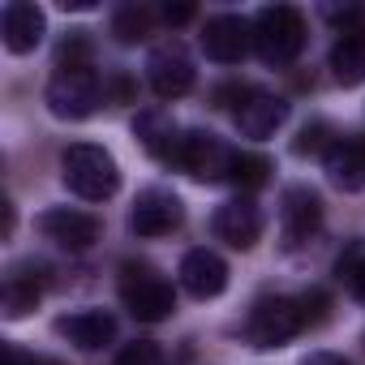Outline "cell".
Wrapping results in <instances>:
<instances>
[{
  "label": "cell",
  "mask_w": 365,
  "mask_h": 365,
  "mask_svg": "<svg viewBox=\"0 0 365 365\" xmlns=\"http://www.w3.org/2000/svg\"><path fill=\"white\" fill-rule=\"evenodd\" d=\"M146 82L159 99H180L194 86V61L180 43H159L146 56Z\"/></svg>",
  "instance_id": "cell-7"
},
{
  "label": "cell",
  "mask_w": 365,
  "mask_h": 365,
  "mask_svg": "<svg viewBox=\"0 0 365 365\" xmlns=\"http://www.w3.org/2000/svg\"><path fill=\"white\" fill-rule=\"evenodd\" d=\"M267 172H271V163H267L262 155H237L228 180H237L241 190H258V185H267Z\"/></svg>",
  "instance_id": "cell-22"
},
{
  "label": "cell",
  "mask_w": 365,
  "mask_h": 365,
  "mask_svg": "<svg viewBox=\"0 0 365 365\" xmlns=\"http://www.w3.org/2000/svg\"><path fill=\"white\" fill-rule=\"evenodd\" d=\"M190 18H194V5H168L163 9V22L168 26H180V22H190Z\"/></svg>",
  "instance_id": "cell-29"
},
{
  "label": "cell",
  "mask_w": 365,
  "mask_h": 365,
  "mask_svg": "<svg viewBox=\"0 0 365 365\" xmlns=\"http://www.w3.org/2000/svg\"><path fill=\"white\" fill-rule=\"evenodd\" d=\"M120 301L138 322H163L176 309L172 284L150 262H125L120 267Z\"/></svg>",
  "instance_id": "cell-3"
},
{
  "label": "cell",
  "mask_w": 365,
  "mask_h": 365,
  "mask_svg": "<svg viewBox=\"0 0 365 365\" xmlns=\"http://www.w3.org/2000/svg\"><path fill=\"white\" fill-rule=\"evenodd\" d=\"M39 232H43L52 245L82 254V250H91V245L99 241V220L86 215V211H73V207H52V211L39 215Z\"/></svg>",
  "instance_id": "cell-10"
},
{
  "label": "cell",
  "mask_w": 365,
  "mask_h": 365,
  "mask_svg": "<svg viewBox=\"0 0 365 365\" xmlns=\"http://www.w3.org/2000/svg\"><path fill=\"white\" fill-rule=\"evenodd\" d=\"M65 9H95V0H61Z\"/></svg>",
  "instance_id": "cell-31"
},
{
  "label": "cell",
  "mask_w": 365,
  "mask_h": 365,
  "mask_svg": "<svg viewBox=\"0 0 365 365\" xmlns=\"http://www.w3.org/2000/svg\"><path fill=\"white\" fill-rule=\"evenodd\" d=\"M103 103V86L91 69H65L48 82V108L61 120H86Z\"/></svg>",
  "instance_id": "cell-6"
},
{
  "label": "cell",
  "mask_w": 365,
  "mask_h": 365,
  "mask_svg": "<svg viewBox=\"0 0 365 365\" xmlns=\"http://www.w3.org/2000/svg\"><path fill=\"white\" fill-rule=\"evenodd\" d=\"M322 18H327V22H335V26H339V35H348V31H361V26H365V9H361V5H322Z\"/></svg>",
  "instance_id": "cell-25"
},
{
  "label": "cell",
  "mask_w": 365,
  "mask_h": 365,
  "mask_svg": "<svg viewBox=\"0 0 365 365\" xmlns=\"http://www.w3.org/2000/svg\"><path fill=\"white\" fill-rule=\"evenodd\" d=\"M43 31H48V18H43L39 5H31V0H9L5 14H0V35H5V48L18 52V56L35 52L39 39H43Z\"/></svg>",
  "instance_id": "cell-15"
},
{
  "label": "cell",
  "mask_w": 365,
  "mask_h": 365,
  "mask_svg": "<svg viewBox=\"0 0 365 365\" xmlns=\"http://www.w3.org/2000/svg\"><path fill=\"white\" fill-rule=\"evenodd\" d=\"M116 365H168V356L159 352V344H150V339H133V344L120 348Z\"/></svg>",
  "instance_id": "cell-24"
},
{
  "label": "cell",
  "mask_w": 365,
  "mask_h": 365,
  "mask_svg": "<svg viewBox=\"0 0 365 365\" xmlns=\"http://www.w3.org/2000/svg\"><path fill=\"white\" fill-rule=\"evenodd\" d=\"M237 129L245 138H271L284 120H288V103L271 91H237Z\"/></svg>",
  "instance_id": "cell-9"
},
{
  "label": "cell",
  "mask_w": 365,
  "mask_h": 365,
  "mask_svg": "<svg viewBox=\"0 0 365 365\" xmlns=\"http://www.w3.org/2000/svg\"><path fill=\"white\" fill-rule=\"evenodd\" d=\"M318 224H322V202H318V194H314V190H305V185L284 190V207H279L284 245H288V250L305 245V241L318 232Z\"/></svg>",
  "instance_id": "cell-12"
},
{
  "label": "cell",
  "mask_w": 365,
  "mask_h": 365,
  "mask_svg": "<svg viewBox=\"0 0 365 365\" xmlns=\"http://www.w3.org/2000/svg\"><path fill=\"white\" fill-rule=\"evenodd\" d=\"M180 288L198 301H211L228 288V262L215 250H190L180 258Z\"/></svg>",
  "instance_id": "cell-14"
},
{
  "label": "cell",
  "mask_w": 365,
  "mask_h": 365,
  "mask_svg": "<svg viewBox=\"0 0 365 365\" xmlns=\"http://www.w3.org/2000/svg\"><path fill=\"white\" fill-rule=\"evenodd\" d=\"M61 176H65V185H69L78 198H86V202H103V198H112L116 185H120L116 159H112L103 146H95V142L69 146L65 159H61Z\"/></svg>",
  "instance_id": "cell-1"
},
{
  "label": "cell",
  "mask_w": 365,
  "mask_h": 365,
  "mask_svg": "<svg viewBox=\"0 0 365 365\" xmlns=\"http://www.w3.org/2000/svg\"><path fill=\"white\" fill-rule=\"evenodd\" d=\"M180 220H185V207L172 190H142L129 211V228L138 237H168L172 228H180Z\"/></svg>",
  "instance_id": "cell-8"
},
{
  "label": "cell",
  "mask_w": 365,
  "mask_h": 365,
  "mask_svg": "<svg viewBox=\"0 0 365 365\" xmlns=\"http://www.w3.org/2000/svg\"><path fill=\"white\" fill-rule=\"evenodd\" d=\"M322 138H327V125H322V120L305 125V129H301V138H297V155H314V150H322V155H327V146H331V142H322Z\"/></svg>",
  "instance_id": "cell-26"
},
{
  "label": "cell",
  "mask_w": 365,
  "mask_h": 365,
  "mask_svg": "<svg viewBox=\"0 0 365 365\" xmlns=\"http://www.w3.org/2000/svg\"><path fill=\"white\" fill-rule=\"evenodd\" d=\"M331 73L339 86H361L365 82V26L348 31L331 43Z\"/></svg>",
  "instance_id": "cell-19"
},
{
  "label": "cell",
  "mask_w": 365,
  "mask_h": 365,
  "mask_svg": "<svg viewBox=\"0 0 365 365\" xmlns=\"http://www.w3.org/2000/svg\"><path fill=\"white\" fill-rule=\"evenodd\" d=\"M322 172L344 194L365 190V138H335L322 155Z\"/></svg>",
  "instance_id": "cell-13"
},
{
  "label": "cell",
  "mask_w": 365,
  "mask_h": 365,
  "mask_svg": "<svg viewBox=\"0 0 365 365\" xmlns=\"http://www.w3.org/2000/svg\"><path fill=\"white\" fill-rule=\"evenodd\" d=\"M112 35H116L120 43L146 39V35H150V14H146L142 5H120V9L112 14Z\"/></svg>",
  "instance_id": "cell-21"
},
{
  "label": "cell",
  "mask_w": 365,
  "mask_h": 365,
  "mask_svg": "<svg viewBox=\"0 0 365 365\" xmlns=\"http://www.w3.org/2000/svg\"><path fill=\"white\" fill-rule=\"evenodd\" d=\"M133 138L155 155V159H172L176 163V150H180V129L176 120L163 112V108H146L133 116Z\"/></svg>",
  "instance_id": "cell-18"
},
{
  "label": "cell",
  "mask_w": 365,
  "mask_h": 365,
  "mask_svg": "<svg viewBox=\"0 0 365 365\" xmlns=\"http://www.w3.org/2000/svg\"><path fill=\"white\" fill-rule=\"evenodd\" d=\"M56 335H65L73 348L82 352H99L103 344H112L116 335V318L108 309H78V314H65L56 318Z\"/></svg>",
  "instance_id": "cell-17"
},
{
  "label": "cell",
  "mask_w": 365,
  "mask_h": 365,
  "mask_svg": "<svg viewBox=\"0 0 365 365\" xmlns=\"http://www.w3.org/2000/svg\"><path fill=\"white\" fill-rule=\"evenodd\" d=\"M339 275L348 279V292L365 305V254L356 258V262H348V267H339Z\"/></svg>",
  "instance_id": "cell-27"
},
{
  "label": "cell",
  "mask_w": 365,
  "mask_h": 365,
  "mask_svg": "<svg viewBox=\"0 0 365 365\" xmlns=\"http://www.w3.org/2000/svg\"><path fill=\"white\" fill-rule=\"evenodd\" d=\"M305 48V18L292 5H267L254 18V52L267 65H292Z\"/></svg>",
  "instance_id": "cell-2"
},
{
  "label": "cell",
  "mask_w": 365,
  "mask_h": 365,
  "mask_svg": "<svg viewBox=\"0 0 365 365\" xmlns=\"http://www.w3.org/2000/svg\"><path fill=\"white\" fill-rule=\"evenodd\" d=\"M211 228H215V237L228 241L232 250H250V245L262 237V211H258L254 198H232V202H224V207L215 211Z\"/></svg>",
  "instance_id": "cell-16"
},
{
  "label": "cell",
  "mask_w": 365,
  "mask_h": 365,
  "mask_svg": "<svg viewBox=\"0 0 365 365\" xmlns=\"http://www.w3.org/2000/svg\"><path fill=\"white\" fill-rule=\"evenodd\" d=\"M254 43V26L237 14H220L202 26V52L220 65H237Z\"/></svg>",
  "instance_id": "cell-11"
},
{
  "label": "cell",
  "mask_w": 365,
  "mask_h": 365,
  "mask_svg": "<svg viewBox=\"0 0 365 365\" xmlns=\"http://www.w3.org/2000/svg\"><path fill=\"white\" fill-rule=\"evenodd\" d=\"M301 365H348L344 356H335V352H309Z\"/></svg>",
  "instance_id": "cell-30"
},
{
  "label": "cell",
  "mask_w": 365,
  "mask_h": 365,
  "mask_svg": "<svg viewBox=\"0 0 365 365\" xmlns=\"http://www.w3.org/2000/svg\"><path fill=\"white\" fill-rule=\"evenodd\" d=\"M86 65H91V39H86V31H73L56 48V69L65 73V69H86Z\"/></svg>",
  "instance_id": "cell-23"
},
{
  "label": "cell",
  "mask_w": 365,
  "mask_h": 365,
  "mask_svg": "<svg viewBox=\"0 0 365 365\" xmlns=\"http://www.w3.org/2000/svg\"><path fill=\"white\" fill-rule=\"evenodd\" d=\"M5 365H52V361H43V356H31V352H22V348L5 344Z\"/></svg>",
  "instance_id": "cell-28"
},
{
  "label": "cell",
  "mask_w": 365,
  "mask_h": 365,
  "mask_svg": "<svg viewBox=\"0 0 365 365\" xmlns=\"http://www.w3.org/2000/svg\"><path fill=\"white\" fill-rule=\"evenodd\" d=\"M39 297H43V288H39V275H31V271H14L5 279V288H0V305H5L9 318L31 314L39 305Z\"/></svg>",
  "instance_id": "cell-20"
},
{
  "label": "cell",
  "mask_w": 365,
  "mask_h": 365,
  "mask_svg": "<svg viewBox=\"0 0 365 365\" xmlns=\"http://www.w3.org/2000/svg\"><path fill=\"white\" fill-rule=\"evenodd\" d=\"M305 327V309L292 297H262L245 318V339L254 348H284Z\"/></svg>",
  "instance_id": "cell-4"
},
{
  "label": "cell",
  "mask_w": 365,
  "mask_h": 365,
  "mask_svg": "<svg viewBox=\"0 0 365 365\" xmlns=\"http://www.w3.org/2000/svg\"><path fill=\"white\" fill-rule=\"evenodd\" d=\"M232 163H237V150H228L215 133H202V129H185L180 133V150H176V168L190 172L194 180H228L232 176Z\"/></svg>",
  "instance_id": "cell-5"
}]
</instances>
